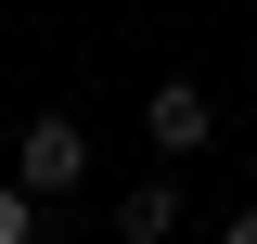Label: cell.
<instances>
[{"label": "cell", "instance_id": "cell-1", "mask_svg": "<svg viewBox=\"0 0 257 244\" xmlns=\"http://www.w3.org/2000/svg\"><path fill=\"white\" fill-rule=\"evenodd\" d=\"M77 180H90L77 116H26V129H13V193H39V206H52V193H77Z\"/></svg>", "mask_w": 257, "mask_h": 244}, {"label": "cell", "instance_id": "cell-2", "mask_svg": "<svg viewBox=\"0 0 257 244\" xmlns=\"http://www.w3.org/2000/svg\"><path fill=\"white\" fill-rule=\"evenodd\" d=\"M142 142H155V154H167V167H193V154L219 142V103L193 90V77H167V90H155V103H142Z\"/></svg>", "mask_w": 257, "mask_h": 244}, {"label": "cell", "instance_id": "cell-3", "mask_svg": "<svg viewBox=\"0 0 257 244\" xmlns=\"http://www.w3.org/2000/svg\"><path fill=\"white\" fill-rule=\"evenodd\" d=\"M167 231H180V180H142L116 206V244H167Z\"/></svg>", "mask_w": 257, "mask_h": 244}, {"label": "cell", "instance_id": "cell-4", "mask_svg": "<svg viewBox=\"0 0 257 244\" xmlns=\"http://www.w3.org/2000/svg\"><path fill=\"white\" fill-rule=\"evenodd\" d=\"M39 231V193H13V180H0V244H26Z\"/></svg>", "mask_w": 257, "mask_h": 244}, {"label": "cell", "instance_id": "cell-5", "mask_svg": "<svg viewBox=\"0 0 257 244\" xmlns=\"http://www.w3.org/2000/svg\"><path fill=\"white\" fill-rule=\"evenodd\" d=\"M219 244H257V206H244V218H231V231H219Z\"/></svg>", "mask_w": 257, "mask_h": 244}]
</instances>
